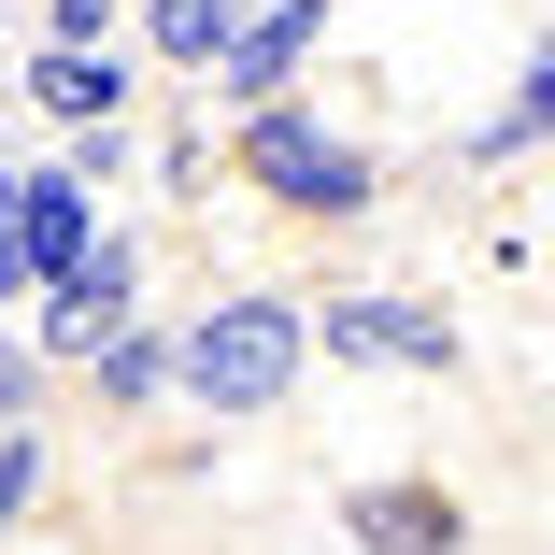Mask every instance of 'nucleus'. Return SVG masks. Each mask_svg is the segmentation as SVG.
Listing matches in <instances>:
<instances>
[{
  "instance_id": "1",
  "label": "nucleus",
  "mask_w": 555,
  "mask_h": 555,
  "mask_svg": "<svg viewBox=\"0 0 555 555\" xmlns=\"http://www.w3.org/2000/svg\"><path fill=\"white\" fill-rule=\"evenodd\" d=\"M313 371V299L299 285H214L185 327V399L199 413H285Z\"/></svg>"
},
{
  "instance_id": "2",
  "label": "nucleus",
  "mask_w": 555,
  "mask_h": 555,
  "mask_svg": "<svg viewBox=\"0 0 555 555\" xmlns=\"http://www.w3.org/2000/svg\"><path fill=\"white\" fill-rule=\"evenodd\" d=\"M229 171H243V185H271L285 214H371V199H385L371 143H357V129H327V115H299V100H271V115H243Z\"/></svg>"
},
{
  "instance_id": "3",
  "label": "nucleus",
  "mask_w": 555,
  "mask_h": 555,
  "mask_svg": "<svg viewBox=\"0 0 555 555\" xmlns=\"http://www.w3.org/2000/svg\"><path fill=\"white\" fill-rule=\"evenodd\" d=\"M313 357L456 371V357H470V327H456V299H413V285H343V299H313Z\"/></svg>"
},
{
  "instance_id": "4",
  "label": "nucleus",
  "mask_w": 555,
  "mask_h": 555,
  "mask_svg": "<svg viewBox=\"0 0 555 555\" xmlns=\"http://www.w3.org/2000/svg\"><path fill=\"white\" fill-rule=\"evenodd\" d=\"M115 327H143V243H129V229H100V243L43 285V357H100Z\"/></svg>"
},
{
  "instance_id": "5",
  "label": "nucleus",
  "mask_w": 555,
  "mask_h": 555,
  "mask_svg": "<svg viewBox=\"0 0 555 555\" xmlns=\"http://www.w3.org/2000/svg\"><path fill=\"white\" fill-rule=\"evenodd\" d=\"M0 185H15V243H29V271L57 285L100 229H115V214H100V185L72 171V157H0Z\"/></svg>"
},
{
  "instance_id": "6",
  "label": "nucleus",
  "mask_w": 555,
  "mask_h": 555,
  "mask_svg": "<svg viewBox=\"0 0 555 555\" xmlns=\"http://www.w3.org/2000/svg\"><path fill=\"white\" fill-rule=\"evenodd\" d=\"M313 43H327V0H257V15L229 29V57H214V100H243V115H271V100L313 72Z\"/></svg>"
},
{
  "instance_id": "7",
  "label": "nucleus",
  "mask_w": 555,
  "mask_h": 555,
  "mask_svg": "<svg viewBox=\"0 0 555 555\" xmlns=\"http://www.w3.org/2000/svg\"><path fill=\"white\" fill-rule=\"evenodd\" d=\"M343 541L357 555H470V499L456 485H357L343 499Z\"/></svg>"
},
{
  "instance_id": "8",
  "label": "nucleus",
  "mask_w": 555,
  "mask_h": 555,
  "mask_svg": "<svg viewBox=\"0 0 555 555\" xmlns=\"http://www.w3.org/2000/svg\"><path fill=\"white\" fill-rule=\"evenodd\" d=\"M57 129H129V43L115 57H57V43H29V72H15Z\"/></svg>"
},
{
  "instance_id": "9",
  "label": "nucleus",
  "mask_w": 555,
  "mask_h": 555,
  "mask_svg": "<svg viewBox=\"0 0 555 555\" xmlns=\"http://www.w3.org/2000/svg\"><path fill=\"white\" fill-rule=\"evenodd\" d=\"M86 385H100V413H157V399H185V327H115V343L86 357Z\"/></svg>"
},
{
  "instance_id": "10",
  "label": "nucleus",
  "mask_w": 555,
  "mask_h": 555,
  "mask_svg": "<svg viewBox=\"0 0 555 555\" xmlns=\"http://www.w3.org/2000/svg\"><path fill=\"white\" fill-rule=\"evenodd\" d=\"M257 15V0H143V15H129V43L157 57V72H199L214 86V57H229V29Z\"/></svg>"
},
{
  "instance_id": "11",
  "label": "nucleus",
  "mask_w": 555,
  "mask_h": 555,
  "mask_svg": "<svg viewBox=\"0 0 555 555\" xmlns=\"http://www.w3.org/2000/svg\"><path fill=\"white\" fill-rule=\"evenodd\" d=\"M43 513V427H0V541H29Z\"/></svg>"
},
{
  "instance_id": "12",
  "label": "nucleus",
  "mask_w": 555,
  "mask_h": 555,
  "mask_svg": "<svg viewBox=\"0 0 555 555\" xmlns=\"http://www.w3.org/2000/svg\"><path fill=\"white\" fill-rule=\"evenodd\" d=\"M499 115H513L527 143H555V15L527 29V72H513V100H499Z\"/></svg>"
},
{
  "instance_id": "13",
  "label": "nucleus",
  "mask_w": 555,
  "mask_h": 555,
  "mask_svg": "<svg viewBox=\"0 0 555 555\" xmlns=\"http://www.w3.org/2000/svg\"><path fill=\"white\" fill-rule=\"evenodd\" d=\"M43 43H57V57H115L129 15H115V0H43Z\"/></svg>"
},
{
  "instance_id": "14",
  "label": "nucleus",
  "mask_w": 555,
  "mask_h": 555,
  "mask_svg": "<svg viewBox=\"0 0 555 555\" xmlns=\"http://www.w3.org/2000/svg\"><path fill=\"white\" fill-rule=\"evenodd\" d=\"M72 171H86V185H129L143 143H129V129H72Z\"/></svg>"
},
{
  "instance_id": "15",
  "label": "nucleus",
  "mask_w": 555,
  "mask_h": 555,
  "mask_svg": "<svg viewBox=\"0 0 555 555\" xmlns=\"http://www.w3.org/2000/svg\"><path fill=\"white\" fill-rule=\"evenodd\" d=\"M0 299H43V271H29V243H15V185H0Z\"/></svg>"
}]
</instances>
